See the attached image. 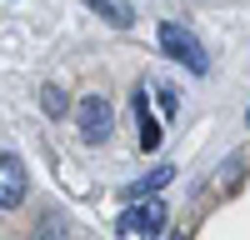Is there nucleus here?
<instances>
[{
	"label": "nucleus",
	"mask_w": 250,
	"mask_h": 240,
	"mask_svg": "<svg viewBox=\"0 0 250 240\" xmlns=\"http://www.w3.org/2000/svg\"><path fill=\"white\" fill-rule=\"evenodd\" d=\"M160 50L170 55V60H180L190 75H205L210 70V60H205V45L185 30V25H175V20H160Z\"/></svg>",
	"instance_id": "nucleus-1"
},
{
	"label": "nucleus",
	"mask_w": 250,
	"mask_h": 240,
	"mask_svg": "<svg viewBox=\"0 0 250 240\" xmlns=\"http://www.w3.org/2000/svg\"><path fill=\"white\" fill-rule=\"evenodd\" d=\"M120 235H145V240H160L165 235V200L155 195H135L120 215Z\"/></svg>",
	"instance_id": "nucleus-2"
},
{
	"label": "nucleus",
	"mask_w": 250,
	"mask_h": 240,
	"mask_svg": "<svg viewBox=\"0 0 250 240\" xmlns=\"http://www.w3.org/2000/svg\"><path fill=\"white\" fill-rule=\"evenodd\" d=\"M75 130H80V140H85V145H105L110 130H115L110 100H105V95H85V100L75 105Z\"/></svg>",
	"instance_id": "nucleus-3"
},
{
	"label": "nucleus",
	"mask_w": 250,
	"mask_h": 240,
	"mask_svg": "<svg viewBox=\"0 0 250 240\" xmlns=\"http://www.w3.org/2000/svg\"><path fill=\"white\" fill-rule=\"evenodd\" d=\"M30 190V175H25V160L20 155H0V210H15Z\"/></svg>",
	"instance_id": "nucleus-4"
},
{
	"label": "nucleus",
	"mask_w": 250,
	"mask_h": 240,
	"mask_svg": "<svg viewBox=\"0 0 250 240\" xmlns=\"http://www.w3.org/2000/svg\"><path fill=\"white\" fill-rule=\"evenodd\" d=\"M175 180V165H155L150 175H140V180H130V185H125V200H135V195H155L160 185H170Z\"/></svg>",
	"instance_id": "nucleus-5"
},
{
	"label": "nucleus",
	"mask_w": 250,
	"mask_h": 240,
	"mask_svg": "<svg viewBox=\"0 0 250 240\" xmlns=\"http://www.w3.org/2000/svg\"><path fill=\"white\" fill-rule=\"evenodd\" d=\"M85 5L100 15V20H110V25H120V30H130L135 25V10L125 5V0H85Z\"/></svg>",
	"instance_id": "nucleus-6"
},
{
	"label": "nucleus",
	"mask_w": 250,
	"mask_h": 240,
	"mask_svg": "<svg viewBox=\"0 0 250 240\" xmlns=\"http://www.w3.org/2000/svg\"><path fill=\"white\" fill-rule=\"evenodd\" d=\"M130 105H135V120H140V150H155V145H160V125L145 115V95H140V90L130 95Z\"/></svg>",
	"instance_id": "nucleus-7"
},
{
	"label": "nucleus",
	"mask_w": 250,
	"mask_h": 240,
	"mask_svg": "<svg viewBox=\"0 0 250 240\" xmlns=\"http://www.w3.org/2000/svg\"><path fill=\"white\" fill-rule=\"evenodd\" d=\"M40 105H45V115H65L70 100H65V90H60V85H45V90H40Z\"/></svg>",
	"instance_id": "nucleus-8"
},
{
	"label": "nucleus",
	"mask_w": 250,
	"mask_h": 240,
	"mask_svg": "<svg viewBox=\"0 0 250 240\" xmlns=\"http://www.w3.org/2000/svg\"><path fill=\"white\" fill-rule=\"evenodd\" d=\"M240 170H245V150H235L230 160H225V175H220V185H225V190H235V185H240Z\"/></svg>",
	"instance_id": "nucleus-9"
},
{
	"label": "nucleus",
	"mask_w": 250,
	"mask_h": 240,
	"mask_svg": "<svg viewBox=\"0 0 250 240\" xmlns=\"http://www.w3.org/2000/svg\"><path fill=\"white\" fill-rule=\"evenodd\" d=\"M35 240H65V220H60V215H50V220H40V230H35Z\"/></svg>",
	"instance_id": "nucleus-10"
},
{
	"label": "nucleus",
	"mask_w": 250,
	"mask_h": 240,
	"mask_svg": "<svg viewBox=\"0 0 250 240\" xmlns=\"http://www.w3.org/2000/svg\"><path fill=\"white\" fill-rule=\"evenodd\" d=\"M155 100H160V110H165V115H175V90H165V85H160Z\"/></svg>",
	"instance_id": "nucleus-11"
},
{
	"label": "nucleus",
	"mask_w": 250,
	"mask_h": 240,
	"mask_svg": "<svg viewBox=\"0 0 250 240\" xmlns=\"http://www.w3.org/2000/svg\"><path fill=\"white\" fill-rule=\"evenodd\" d=\"M170 240H185V235H170Z\"/></svg>",
	"instance_id": "nucleus-12"
}]
</instances>
